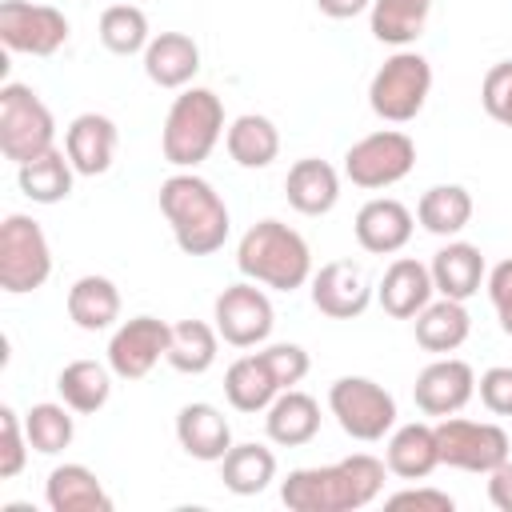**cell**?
Returning <instances> with one entry per match:
<instances>
[{"label":"cell","mask_w":512,"mask_h":512,"mask_svg":"<svg viewBox=\"0 0 512 512\" xmlns=\"http://www.w3.org/2000/svg\"><path fill=\"white\" fill-rule=\"evenodd\" d=\"M428 272H432V284H436L440 296H448V300H468V296H476L480 284H484V256H480V248L468 244V240H448V244L432 256Z\"/></svg>","instance_id":"obj_24"},{"label":"cell","mask_w":512,"mask_h":512,"mask_svg":"<svg viewBox=\"0 0 512 512\" xmlns=\"http://www.w3.org/2000/svg\"><path fill=\"white\" fill-rule=\"evenodd\" d=\"M72 176H76V168H72V160H68L64 148H48L44 156H36V160H28V164L16 168L20 192L32 204H60V200H68Z\"/></svg>","instance_id":"obj_32"},{"label":"cell","mask_w":512,"mask_h":512,"mask_svg":"<svg viewBox=\"0 0 512 512\" xmlns=\"http://www.w3.org/2000/svg\"><path fill=\"white\" fill-rule=\"evenodd\" d=\"M428 12H432V0H372L368 24H372V36L380 44L408 48L424 36Z\"/></svg>","instance_id":"obj_31"},{"label":"cell","mask_w":512,"mask_h":512,"mask_svg":"<svg viewBox=\"0 0 512 512\" xmlns=\"http://www.w3.org/2000/svg\"><path fill=\"white\" fill-rule=\"evenodd\" d=\"M280 392L284 388L276 384V376H272V368L264 364L260 352H248V356L232 360L228 372H224V396L236 412H268V404Z\"/></svg>","instance_id":"obj_27"},{"label":"cell","mask_w":512,"mask_h":512,"mask_svg":"<svg viewBox=\"0 0 512 512\" xmlns=\"http://www.w3.org/2000/svg\"><path fill=\"white\" fill-rule=\"evenodd\" d=\"M476 392H480V404H484L492 416H512V368H508V364L488 368V372L476 380Z\"/></svg>","instance_id":"obj_41"},{"label":"cell","mask_w":512,"mask_h":512,"mask_svg":"<svg viewBox=\"0 0 512 512\" xmlns=\"http://www.w3.org/2000/svg\"><path fill=\"white\" fill-rule=\"evenodd\" d=\"M212 320H216V332L224 344L232 348H256L272 336V324H276V312H272V300L264 288H256V280H240V284H228L216 304H212Z\"/></svg>","instance_id":"obj_11"},{"label":"cell","mask_w":512,"mask_h":512,"mask_svg":"<svg viewBox=\"0 0 512 512\" xmlns=\"http://www.w3.org/2000/svg\"><path fill=\"white\" fill-rule=\"evenodd\" d=\"M412 212L400 204V200H392V196H376V200H368L360 212H356V224H352V232H356V244L364 248V252H372V256H392V252H400L408 240H412Z\"/></svg>","instance_id":"obj_17"},{"label":"cell","mask_w":512,"mask_h":512,"mask_svg":"<svg viewBox=\"0 0 512 512\" xmlns=\"http://www.w3.org/2000/svg\"><path fill=\"white\" fill-rule=\"evenodd\" d=\"M220 480L236 496H256L276 480V456L264 444H232L220 460Z\"/></svg>","instance_id":"obj_34"},{"label":"cell","mask_w":512,"mask_h":512,"mask_svg":"<svg viewBox=\"0 0 512 512\" xmlns=\"http://www.w3.org/2000/svg\"><path fill=\"white\" fill-rule=\"evenodd\" d=\"M412 168H416V144H412V136L400 132V128L368 132V136H360V140L344 152V176H348L356 188H368V192L400 184Z\"/></svg>","instance_id":"obj_9"},{"label":"cell","mask_w":512,"mask_h":512,"mask_svg":"<svg viewBox=\"0 0 512 512\" xmlns=\"http://www.w3.org/2000/svg\"><path fill=\"white\" fill-rule=\"evenodd\" d=\"M176 440L192 460L220 464L224 452L232 448V424L224 420V412L216 404L196 400V404H184L176 412Z\"/></svg>","instance_id":"obj_18"},{"label":"cell","mask_w":512,"mask_h":512,"mask_svg":"<svg viewBox=\"0 0 512 512\" xmlns=\"http://www.w3.org/2000/svg\"><path fill=\"white\" fill-rule=\"evenodd\" d=\"M328 408L336 416V424L352 436V440H384L396 424V400L384 384L368 380V376H340L328 388Z\"/></svg>","instance_id":"obj_8"},{"label":"cell","mask_w":512,"mask_h":512,"mask_svg":"<svg viewBox=\"0 0 512 512\" xmlns=\"http://www.w3.org/2000/svg\"><path fill=\"white\" fill-rule=\"evenodd\" d=\"M144 72L156 88H188L200 72V44L188 32H160L144 48Z\"/></svg>","instance_id":"obj_20"},{"label":"cell","mask_w":512,"mask_h":512,"mask_svg":"<svg viewBox=\"0 0 512 512\" xmlns=\"http://www.w3.org/2000/svg\"><path fill=\"white\" fill-rule=\"evenodd\" d=\"M384 472H388L384 460H376L368 452H352L324 468L288 472V480L280 484V500L292 512H352L380 496Z\"/></svg>","instance_id":"obj_1"},{"label":"cell","mask_w":512,"mask_h":512,"mask_svg":"<svg viewBox=\"0 0 512 512\" xmlns=\"http://www.w3.org/2000/svg\"><path fill=\"white\" fill-rule=\"evenodd\" d=\"M480 104H484V112H488L496 124L512 128V60H500V64H492V68L484 72Z\"/></svg>","instance_id":"obj_39"},{"label":"cell","mask_w":512,"mask_h":512,"mask_svg":"<svg viewBox=\"0 0 512 512\" xmlns=\"http://www.w3.org/2000/svg\"><path fill=\"white\" fill-rule=\"evenodd\" d=\"M264 432L272 444L280 448H300L308 444L316 432H320V404L300 392V388H284L272 404H268V416H264Z\"/></svg>","instance_id":"obj_25"},{"label":"cell","mask_w":512,"mask_h":512,"mask_svg":"<svg viewBox=\"0 0 512 512\" xmlns=\"http://www.w3.org/2000/svg\"><path fill=\"white\" fill-rule=\"evenodd\" d=\"M216 348H220V332L216 324H204V320H180L172 324V336H168V364L184 376H200L216 364Z\"/></svg>","instance_id":"obj_35"},{"label":"cell","mask_w":512,"mask_h":512,"mask_svg":"<svg viewBox=\"0 0 512 512\" xmlns=\"http://www.w3.org/2000/svg\"><path fill=\"white\" fill-rule=\"evenodd\" d=\"M284 192H288V204L300 212V216H324L336 208L340 200V172L328 164V160H316V156H304L288 168L284 176Z\"/></svg>","instance_id":"obj_21"},{"label":"cell","mask_w":512,"mask_h":512,"mask_svg":"<svg viewBox=\"0 0 512 512\" xmlns=\"http://www.w3.org/2000/svg\"><path fill=\"white\" fill-rule=\"evenodd\" d=\"M148 16H144V8H136L132 0H124V4H112V8H104L100 12V44L108 48V52H116V56H136V52H144L148 48Z\"/></svg>","instance_id":"obj_36"},{"label":"cell","mask_w":512,"mask_h":512,"mask_svg":"<svg viewBox=\"0 0 512 512\" xmlns=\"http://www.w3.org/2000/svg\"><path fill=\"white\" fill-rule=\"evenodd\" d=\"M68 320L84 332H104L120 320V288L108 276H80L68 288Z\"/></svg>","instance_id":"obj_28"},{"label":"cell","mask_w":512,"mask_h":512,"mask_svg":"<svg viewBox=\"0 0 512 512\" xmlns=\"http://www.w3.org/2000/svg\"><path fill=\"white\" fill-rule=\"evenodd\" d=\"M48 148H56V120L48 104L28 84L8 80L0 88V152L20 168Z\"/></svg>","instance_id":"obj_6"},{"label":"cell","mask_w":512,"mask_h":512,"mask_svg":"<svg viewBox=\"0 0 512 512\" xmlns=\"http://www.w3.org/2000/svg\"><path fill=\"white\" fill-rule=\"evenodd\" d=\"M384 464L392 476L400 480H424L440 468V448H436V424H404L388 436V448H384Z\"/></svg>","instance_id":"obj_23"},{"label":"cell","mask_w":512,"mask_h":512,"mask_svg":"<svg viewBox=\"0 0 512 512\" xmlns=\"http://www.w3.org/2000/svg\"><path fill=\"white\" fill-rule=\"evenodd\" d=\"M28 432H24V416L4 404L0 408V480H12L24 472V460H28Z\"/></svg>","instance_id":"obj_38"},{"label":"cell","mask_w":512,"mask_h":512,"mask_svg":"<svg viewBox=\"0 0 512 512\" xmlns=\"http://www.w3.org/2000/svg\"><path fill=\"white\" fill-rule=\"evenodd\" d=\"M312 304L332 320H356L372 304V284L360 264L328 260L320 264V272H312Z\"/></svg>","instance_id":"obj_15"},{"label":"cell","mask_w":512,"mask_h":512,"mask_svg":"<svg viewBox=\"0 0 512 512\" xmlns=\"http://www.w3.org/2000/svg\"><path fill=\"white\" fill-rule=\"evenodd\" d=\"M488 500L500 512H512V460H504L488 472Z\"/></svg>","instance_id":"obj_44"},{"label":"cell","mask_w":512,"mask_h":512,"mask_svg":"<svg viewBox=\"0 0 512 512\" xmlns=\"http://www.w3.org/2000/svg\"><path fill=\"white\" fill-rule=\"evenodd\" d=\"M0 40H4L8 52L52 56L68 44V16L52 4L4 0L0 4Z\"/></svg>","instance_id":"obj_12"},{"label":"cell","mask_w":512,"mask_h":512,"mask_svg":"<svg viewBox=\"0 0 512 512\" xmlns=\"http://www.w3.org/2000/svg\"><path fill=\"white\" fill-rule=\"evenodd\" d=\"M224 136V104L212 88H184L168 116H164V132H160V148L164 160L172 168H196L212 156V148Z\"/></svg>","instance_id":"obj_4"},{"label":"cell","mask_w":512,"mask_h":512,"mask_svg":"<svg viewBox=\"0 0 512 512\" xmlns=\"http://www.w3.org/2000/svg\"><path fill=\"white\" fill-rule=\"evenodd\" d=\"M24 432H28V444H32L36 452L56 456V452H64V448L72 444V436H76L72 408H68V404H52V400L32 404V408L24 412Z\"/></svg>","instance_id":"obj_37"},{"label":"cell","mask_w":512,"mask_h":512,"mask_svg":"<svg viewBox=\"0 0 512 512\" xmlns=\"http://www.w3.org/2000/svg\"><path fill=\"white\" fill-rule=\"evenodd\" d=\"M116 124L104 112H80L64 128V152L80 176H104L116 160Z\"/></svg>","instance_id":"obj_16"},{"label":"cell","mask_w":512,"mask_h":512,"mask_svg":"<svg viewBox=\"0 0 512 512\" xmlns=\"http://www.w3.org/2000/svg\"><path fill=\"white\" fill-rule=\"evenodd\" d=\"M488 296H492V308H496L500 328L512 336V256L500 260V264L488 272Z\"/></svg>","instance_id":"obj_42"},{"label":"cell","mask_w":512,"mask_h":512,"mask_svg":"<svg viewBox=\"0 0 512 512\" xmlns=\"http://www.w3.org/2000/svg\"><path fill=\"white\" fill-rule=\"evenodd\" d=\"M472 332V316L464 308V300H432L428 308L416 312V344L424 352H436V356H448L456 352Z\"/></svg>","instance_id":"obj_26"},{"label":"cell","mask_w":512,"mask_h":512,"mask_svg":"<svg viewBox=\"0 0 512 512\" xmlns=\"http://www.w3.org/2000/svg\"><path fill=\"white\" fill-rule=\"evenodd\" d=\"M260 356L272 368V376H276L280 388H296L308 376V352L300 344H268Z\"/></svg>","instance_id":"obj_40"},{"label":"cell","mask_w":512,"mask_h":512,"mask_svg":"<svg viewBox=\"0 0 512 512\" xmlns=\"http://www.w3.org/2000/svg\"><path fill=\"white\" fill-rule=\"evenodd\" d=\"M160 212L176 236V248L184 256H212L224 248L232 216L220 192L196 176V172H176L160 184Z\"/></svg>","instance_id":"obj_2"},{"label":"cell","mask_w":512,"mask_h":512,"mask_svg":"<svg viewBox=\"0 0 512 512\" xmlns=\"http://www.w3.org/2000/svg\"><path fill=\"white\" fill-rule=\"evenodd\" d=\"M224 144H228V156L240 164V168H268L276 156H280V132L268 116L260 112H244L228 124L224 132Z\"/></svg>","instance_id":"obj_29"},{"label":"cell","mask_w":512,"mask_h":512,"mask_svg":"<svg viewBox=\"0 0 512 512\" xmlns=\"http://www.w3.org/2000/svg\"><path fill=\"white\" fill-rule=\"evenodd\" d=\"M388 508H420V512H452V496L440 488H404L388 496Z\"/></svg>","instance_id":"obj_43"},{"label":"cell","mask_w":512,"mask_h":512,"mask_svg":"<svg viewBox=\"0 0 512 512\" xmlns=\"http://www.w3.org/2000/svg\"><path fill=\"white\" fill-rule=\"evenodd\" d=\"M428 92H432V64L412 48H396L368 84V108L388 124H408L420 116Z\"/></svg>","instance_id":"obj_5"},{"label":"cell","mask_w":512,"mask_h":512,"mask_svg":"<svg viewBox=\"0 0 512 512\" xmlns=\"http://www.w3.org/2000/svg\"><path fill=\"white\" fill-rule=\"evenodd\" d=\"M168 336H172V324L156 316L124 320L108 340V368L120 380H144L156 368V360L168 356Z\"/></svg>","instance_id":"obj_13"},{"label":"cell","mask_w":512,"mask_h":512,"mask_svg":"<svg viewBox=\"0 0 512 512\" xmlns=\"http://www.w3.org/2000/svg\"><path fill=\"white\" fill-rule=\"evenodd\" d=\"M112 376H116V372L104 368V364H96V360H72V364L60 368L56 392H60V400H64L72 412L92 416V412H100V408L108 404V396H112Z\"/></svg>","instance_id":"obj_30"},{"label":"cell","mask_w":512,"mask_h":512,"mask_svg":"<svg viewBox=\"0 0 512 512\" xmlns=\"http://www.w3.org/2000/svg\"><path fill=\"white\" fill-rule=\"evenodd\" d=\"M436 448L440 464L460 472L488 476L496 464L508 460V432L488 420H464V416H440L436 424Z\"/></svg>","instance_id":"obj_10"},{"label":"cell","mask_w":512,"mask_h":512,"mask_svg":"<svg viewBox=\"0 0 512 512\" xmlns=\"http://www.w3.org/2000/svg\"><path fill=\"white\" fill-rule=\"evenodd\" d=\"M432 292H436V284H432L428 264H420L412 256H400V260L388 264V272H384V280L376 288V300H380V308L388 316L416 320V312L432 304Z\"/></svg>","instance_id":"obj_19"},{"label":"cell","mask_w":512,"mask_h":512,"mask_svg":"<svg viewBox=\"0 0 512 512\" xmlns=\"http://www.w3.org/2000/svg\"><path fill=\"white\" fill-rule=\"evenodd\" d=\"M416 220L432 236H460L472 220V192L464 184H432L416 204Z\"/></svg>","instance_id":"obj_33"},{"label":"cell","mask_w":512,"mask_h":512,"mask_svg":"<svg viewBox=\"0 0 512 512\" xmlns=\"http://www.w3.org/2000/svg\"><path fill=\"white\" fill-rule=\"evenodd\" d=\"M52 276V248L44 228L24 216L12 212L0 224V288L8 296H24L44 288V280Z\"/></svg>","instance_id":"obj_7"},{"label":"cell","mask_w":512,"mask_h":512,"mask_svg":"<svg viewBox=\"0 0 512 512\" xmlns=\"http://www.w3.org/2000/svg\"><path fill=\"white\" fill-rule=\"evenodd\" d=\"M316 8H320L324 16H332V20H352V16H360L364 8H372V0H316Z\"/></svg>","instance_id":"obj_45"},{"label":"cell","mask_w":512,"mask_h":512,"mask_svg":"<svg viewBox=\"0 0 512 512\" xmlns=\"http://www.w3.org/2000/svg\"><path fill=\"white\" fill-rule=\"evenodd\" d=\"M44 500L52 512H112V496L84 464H56L44 480Z\"/></svg>","instance_id":"obj_22"},{"label":"cell","mask_w":512,"mask_h":512,"mask_svg":"<svg viewBox=\"0 0 512 512\" xmlns=\"http://www.w3.org/2000/svg\"><path fill=\"white\" fill-rule=\"evenodd\" d=\"M472 396H476V372L468 360L456 356L432 360L412 384V400L424 416H456Z\"/></svg>","instance_id":"obj_14"},{"label":"cell","mask_w":512,"mask_h":512,"mask_svg":"<svg viewBox=\"0 0 512 512\" xmlns=\"http://www.w3.org/2000/svg\"><path fill=\"white\" fill-rule=\"evenodd\" d=\"M236 268L244 280L276 292H296L312 280V252L308 240L284 220H256L236 244Z\"/></svg>","instance_id":"obj_3"}]
</instances>
